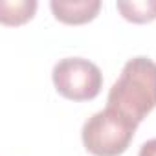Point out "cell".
Returning a JSON list of instances; mask_svg holds the SVG:
<instances>
[{
	"instance_id": "obj_1",
	"label": "cell",
	"mask_w": 156,
	"mask_h": 156,
	"mask_svg": "<svg viewBox=\"0 0 156 156\" xmlns=\"http://www.w3.org/2000/svg\"><path fill=\"white\" fill-rule=\"evenodd\" d=\"M107 103L141 123L156 108V62L149 57L129 59L108 92Z\"/></svg>"
},
{
	"instance_id": "obj_2",
	"label": "cell",
	"mask_w": 156,
	"mask_h": 156,
	"mask_svg": "<svg viewBox=\"0 0 156 156\" xmlns=\"http://www.w3.org/2000/svg\"><path fill=\"white\" fill-rule=\"evenodd\" d=\"M138 125L118 108L107 107L85 121L83 145L94 156H119L129 149Z\"/></svg>"
},
{
	"instance_id": "obj_3",
	"label": "cell",
	"mask_w": 156,
	"mask_h": 156,
	"mask_svg": "<svg viewBox=\"0 0 156 156\" xmlns=\"http://www.w3.org/2000/svg\"><path fill=\"white\" fill-rule=\"evenodd\" d=\"M55 90L70 101H90L99 96L103 73L99 66L83 57L61 59L51 72Z\"/></svg>"
},
{
	"instance_id": "obj_4",
	"label": "cell",
	"mask_w": 156,
	"mask_h": 156,
	"mask_svg": "<svg viewBox=\"0 0 156 156\" xmlns=\"http://www.w3.org/2000/svg\"><path fill=\"white\" fill-rule=\"evenodd\" d=\"M50 8L57 20L77 26L94 20L101 9V2L99 0H73V2L53 0V2H50Z\"/></svg>"
},
{
	"instance_id": "obj_5",
	"label": "cell",
	"mask_w": 156,
	"mask_h": 156,
	"mask_svg": "<svg viewBox=\"0 0 156 156\" xmlns=\"http://www.w3.org/2000/svg\"><path fill=\"white\" fill-rule=\"evenodd\" d=\"M37 11V2L31 0H22V2H0V20L6 26H20L33 19Z\"/></svg>"
},
{
	"instance_id": "obj_6",
	"label": "cell",
	"mask_w": 156,
	"mask_h": 156,
	"mask_svg": "<svg viewBox=\"0 0 156 156\" xmlns=\"http://www.w3.org/2000/svg\"><path fill=\"white\" fill-rule=\"evenodd\" d=\"M121 17L129 22L143 24L156 19V0H132V2H118L116 4Z\"/></svg>"
},
{
	"instance_id": "obj_7",
	"label": "cell",
	"mask_w": 156,
	"mask_h": 156,
	"mask_svg": "<svg viewBox=\"0 0 156 156\" xmlns=\"http://www.w3.org/2000/svg\"><path fill=\"white\" fill-rule=\"evenodd\" d=\"M138 156H156V138L145 141L140 149V154Z\"/></svg>"
}]
</instances>
